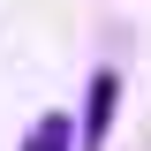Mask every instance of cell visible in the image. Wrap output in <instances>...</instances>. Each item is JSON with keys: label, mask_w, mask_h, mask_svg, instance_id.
<instances>
[{"label": "cell", "mask_w": 151, "mask_h": 151, "mask_svg": "<svg viewBox=\"0 0 151 151\" xmlns=\"http://www.w3.org/2000/svg\"><path fill=\"white\" fill-rule=\"evenodd\" d=\"M23 151H76V121L68 113H38L30 136H23Z\"/></svg>", "instance_id": "cell-1"}, {"label": "cell", "mask_w": 151, "mask_h": 151, "mask_svg": "<svg viewBox=\"0 0 151 151\" xmlns=\"http://www.w3.org/2000/svg\"><path fill=\"white\" fill-rule=\"evenodd\" d=\"M106 113H113V76H98L91 83V113H83V151L106 144Z\"/></svg>", "instance_id": "cell-2"}]
</instances>
